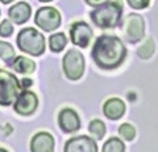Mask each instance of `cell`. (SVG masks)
I'll return each mask as SVG.
<instances>
[{
    "mask_svg": "<svg viewBox=\"0 0 158 152\" xmlns=\"http://www.w3.org/2000/svg\"><path fill=\"white\" fill-rule=\"evenodd\" d=\"M118 132H120V135H121L127 141H132L133 139H135V136H136V130H135V127H133L132 124H129V123L121 124L120 128H118Z\"/></svg>",
    "mask_w": 158,
    "mask_h": 152,
    "instance_id": "ffe728a7",
    "label": "cell"
},
{
    "mask_svg": "<svg viewBox=\"0 0 158 152\" xmlns=\"http://www.w3.org/2000/svg\"><path fill=\"white\" fill-rule=\"evenodd\" d=\"M91 56L98 67L103 70H113L124 62L127 49L118 37L103 35L96 38L92 46Z\"/></svg>",
    "mask_w": 158,
    "mask_h": 152,
    "instance_id": "6da1fadb",
    "label": "cell"
},
{
    "mask_svg": "<svg viewBox=\"0 0 158 152\" xmlns=\"http://www.w3.org/2000/svg\"><path fill=\"white\" fill-rule=\"evenodd\" d=\"M34 23L42 31L52 32L61 25V15L53 7H42L36 12Z\"/></svg>",
    "mask_w": 158,
    "mask_h": 152,
    "instance_id": "8992f818",
    "label": "cell"
},
{
    "mask_svg": "<svg viewBox=\"0 0 158 152\" xmlns=\"http://www.w3.org/2000/svg\"><path fill=\"white\" fill-rule=\"evenodd\" d=\"M65 152H98V145L90 136L81 135L67 140Z\"/></svg>",
    "mask_w": 158,
    "mask_h": 152,
    "instance_id": "8fae6325",
    "label": "cell"
},
{
    "mask_svg": "<svg viewBox=\"0 0 158 152\" xmlns=\"http://www.w3.org/2000/svg\"><path fill=\"white\" fill-rule=\"evenodd\" d=\"M20 91H21V87L16 76L4 69H0V105H12L16 101Z\"/></svg>",
    "mask_w": 158,
    "mask_h": 152,
    "instance_id": "277c9868",
    "label": "cell"
},
{
    "mask_svg": "<svg viewBox=\"0 0 158 152\" xmlns=\"http://www.w3.org/2000/svg\"><path fill=\"white\" fill-rule=\"evenodd\" d=\"M38 107V98L33 91L24 90L20 91L16 101H15L13 109L20 115H32Z\"/></svg>",
    "mask_w": 158,
    "mask_h": 152,
    "instance_id": "52a82bcc",
    "label": "cell"
},
{
    "mask_svg": "<svg viewBox=\"0 0 158 152\" xmlns=\"http://www.w3.org/2000/svg\"><path fill=\"white\" fill-rule=\"evenodd\" d=\"M16 42L20 50L31 56H41L45 52V37L34 28H25L20 31Z\"/></svg>",
    "mask_w": 158,
    "mask_h": 152,
    "instance_id": "3957f363",
    "label": "cell"
},
{
    "mask_svg": "<svg viewBox=\"0 0 158 152\" xmlns=\"http://www.w3.org/2000/svg\"><path fill=\"white\" fill-rule=\"evenodd\" d=\"M66 44H67V38L65 36V33H56V35H52L49 37V46L56 53L63 50Z\"/></svg>",
    "mask_w": 158,
    "mask_h": 152,
    "instance_id": "2e32d148",
    "label": "cell"
},
{
    "mask_svg": "<svg viewBox=\"0 0 158 152\" xmlns=\"http://www.w3.org/2000/svg\"><path fill=\"white\" fill-rule=\"evenodd\" d=\"M58 124L66 134H73L81 128V119L77 111L73 109H63L58 114Z\"/></svg>",
    "mask_w": 158,
    "mask_h": 152,
    "instance_id": "30bf717a",
    "label": "cell"
},
{
    "mask_svg": "<svg viewBox=\"0 0 158 152\" xmlns=\"http://www.w3.org/2000/svg\"><path fill=\"white\" fill-rule=\"evenodd\" d=\"M102 152H125V144L118 138H111L104 143Z\"/></svg>",
    "mask_w": 158,
    "mask_h": 152,
    "instance_id": "ac0fdd59",
    "label": "cell"
},
{
    "mask_svg": "<svg viewBox=\"0 0 158 152\" xmlns=\"http://www.w3.org/2000/svg\"><path fill=\"white\" fill-rule=\"evenodd\" d=\"M145 52H148V58H149V57L153 54V52H154V44H153L152 40L146 41L145 45H142L140 49H138V56H140L141 58H144Z\"/></svg>",
    "mask_w": 158,
    "mask_h": 152,
    "instance_id": "7402d4cb",
    "label": "cell"
},
{
    "mask_svg": "<svg viewBox=\"0 0 158 152\" xmlns=\"http://www.w3.org/2000/svg\"><path fill=\"white\" fill-rule=\"evenodd\" d=\"M123 13V6L117 2H106L98 6L90 13L92 23L102 29L115 28L120 24Z\"/></svg>",
    "mask_w": 158,
    "mask_h": 152,
    "instance_id": "7a4b0ae2",
    "label": "cell"
},
{
    "mask_svg": "<svg viewBox=\"0 0 158 152\" xmlns=\"http://www.w3.org/2000/svg\"><path fill=\"white\" fill-rule=\"evenodd\" d=\"M70 38L74 45L87 48L92 38V29L85 21H77L70 28Z\"/></svg>",
    "mask_w": 158,
    "mask_h": 152,
    "instance_id": "9c48e42d",
    "label": "cell"
},
{
    "mask_svg": "<svg viewBox=\"0 0 158 152\" xmlns=\"http://www.w3.org/2000/svg\"><path fill=\"white\" fill-rule=\"evenodd\" d=\"M2 3H4V4H8V3H12L13 0H0Z\"/></svg>",
    "mask_w": 158,
    "mask_h": 152,
    "instance_id": "484cf974",
    "label": "cell"
},
{
    "mask_svg": "<svg viewBox=\"0 0 158 152\" xmlns=\"http://www.w3.org/2000/svg\"><path fill=\"white\" fill-rule=\"evenodd\" d=\"M145 32L144 19L137 13H132L125 19V35L128 41L136 44L142 40Z\"/></svg>",
    "mask_w": 158,
    "mask_h": 152,
    "instance_id": "ba28073f",
    "label": "cell"
},
{
    "mask_svg": "<svg viewBox=\"0 0 158 152\" xmlns=\"http://www.w3.org/2000/svg\"><path fill=\"white\" fill-rule=\"evenodd\" d=\"M0 152H8V151H6L4 148H0Z\"/></svg>",
    "mask_w": 158,
    "mask_h": 152,
    "instance_id": "83f0119b",
    "label": "cell"
},
{
    "mask_svg": "<svg viewBox=\"0 0 158 152\" xmlns=\"http://www.w3.org/2000/svg\"><path fill=\"white\" fill-rule=\"evenodd\" d=\"M40 2H42V3H48V2H52V0H40Z\"/></svg>",
    "mask_w": 158,
    "mask_h": 152,
    "instance_id": "4316f807",
    "label": "cell"
},
{
    "mask_svg": "<svg viewBox=\"0 0 158 152\" xmlns=\"http://www.w3.org/2000/svg\"><path fill=\"white\" fill-rule=\"evenodd\" d=\"M128 4L135 9H144L150 4V0H128Z\"/></svg>",
    "mask_w": 158,
    "mask_h": 152,
    "instance_id": "603a6c76",
    "label": "cell"
},
{
    "mask_svg": "<svg viewBox=\"0 0 158 152\" xmlns=\"http://www.w3.org/2000/svg\"><path fill=\"white\" fill-rule=\"evenodd\" d=\"M13 33V25L9 20H4L0 24V36L2 37H9Z\"/></svg>",
    "mask_w": 158,
    "mask_h": 152,
    "instance_id": "44dd1931",
    "label": "cell"
},
{
    "mask_svg": "<svg viewBox=\"0 0 158 152\" xmlns=\"http://www.w3.org/2000/svg\"><path fill=\"white\" fill-rule=\"evenodd\" d=\"M12 66L17 73H21V74H31V73H33L34 69H36V63H34V61L29 60V58L24 57V56L15 57Z\"/></svg>",
    "mask_w": 158,
    "mask_h": 152,
    "instance_id": "9a60e30c",
    "label": "cell"
},
{
    "mask_svg": "<svg viewBox=\"0 0 158 152\" xmlns=\"http://www.w3.org/2000/svg\"><path fill=\"white\" fill-rule=\"evenodd\" d=\"M88 131L95 136L96 139H102L106 135V124L103 123L100 119H94L90 124H88Z\"/></svg>",
    "mask_w": 158,
    "mask_h": 152,
    "instance_id": "d6986e66",
    "label": "cell"
},
{
    "mask_svg": "<svg viewBox=\"0 0 158 152\" xmlns=\"http://www.w3.org/2000/svg\"><path fill=\"white\" fill-rule=\"evenodd\" d=\"M32 152H54V138L49 132H38L31 140Z\"/></svg>",
    "mask_w": 158,
    "mask_h": 152,
    "instance_id": "7c38bea8",
    "label": "cell"
},
{
    "mask_svg": "<svg viewBox=\"0 0 158 152\" xmlns=\"http://www.w3.org/2000/svg\"><path fill=\"white\" fill-rule=\"evenodd\" d=\"M31 12H32L31 6L21 2V3H17L9 8L8 15H9V19H11L15 24H24L29 20Z\"/></svg>",
    "mask_w": 158,
    "mask_h": 152,
    "instance_id": "5bb4252c",
    "label": "cell"
},
{
    "mask_svg": "<svg viewBox=\"0 0 158 152\" xmlns=\"http://www.w3.org/2000/svg\"><path fill=\"white\" fill-rule=\"evenodd\" d=\"M85 57L77 49H70L62 60L65 76L70 81H78L85 73Z\"/></svg>",
    "mask_w": 158,
    "mask_h": 152,
    "instance_id": "5b68a950",
    "label": "cell"
},
{
    "mask_svg": "<svg viewBox=\"0 0 158 152\" xmlns=\"http://www.w3.org/2000/svg\"><path fill=\"white\" fill-rule=\"evenodd\" d=\"M125 112V103L118 98H111L103 106V114L111 120H118Z\"/></svg>",
    "mask_w": 158,
    "mask_h": 152,
    "instance_id": "4fadbf2b",
    "label": "cell"
},
{
    "mask_svg": "<svg viewBox=\"0 0 158 152\" xmlns=\"http://www.w3.org/2000/svg\"><path fill=\"white\" fill-rule=\"evenodd\" d=\"M32 86V80H29V78H24V80H20V87H21L23 90H27L28 87Z\"/></svg>",
    "mask_w": 158,
    "mask_h": 152,
    "instance_id": "cb8c5ba5",
    "label": "cell"
},
{
    "mask_svg": "<svg viewBox=\"0 0 158 152\" xmlns=\"http://www.w3.org/2000/svg\"><path fill=\"white\" fill-rule=\"evenodd\" d=\"M106 2H108V0H86V3L91 7H98V6H100V4L106 3Z\"/></svg>",
    "mask_w": 158,
    "mask_h": 152,
    "instance_id": "d4e9b609",
    "label": "cell"
},
{
    "mask_svg": "<svg viewBox=\"0 0 158 152\" xmlns=\"http://www.w3.org/2000/svg\"><path fill=\"white\" fill-rule=\"evenodd\" d=\"M15 49L9 42L0 41V60H3L7 65H12L15 60Z\"/></svg>",
    "mask_w": 158,
    "mask_h": 152,
    "instance_id": "e0dca14e",
    "label": "cell"
}]
</instances>
